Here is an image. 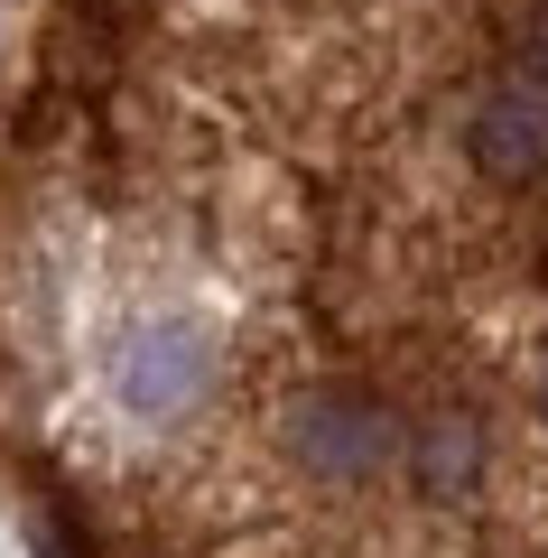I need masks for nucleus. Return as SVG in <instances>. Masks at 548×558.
Masks as SVG:
<instances>
[{
    "label": "nucleus",
    "mask_w": 548,
    "mask_h": 558,
    "mask_svg": "<svg viewBox=\"0 0 548 558\" xmlns=\"http://www.w3.org/2000/svg\"><path fill=\"white\" fill-rule=\"evenodd\" d=\"M465 159L484 168L492 186H529V178H548V94H539V84H502V94L474 102V121H465Z\"/></svg>",
    "instance_id": "7ed1b4c3"
},
{
    "label": "nucleus",
    "mask_w": 548,
    "mask_h": 558,
    "mask_svg": "<svg viewBox=\"0 0 548 558\" xmlns=\"http://www.w3.org/2000/svg\"><path fill=\"white\" fill-rule=\"evenodd\" d=\"M279 447H289V465L316 475V484H373V475L400 465V418L381 410L373 391L326 381V391H297L289 410H279Z\"/></svg>",
    "instance_id": "f257e3e1"
},
{
    "label": "nucleus",
    "mask_w": 548,
    "mask_h": 558,
    "mask_svg": "<svg viewBox=\"0 0 548 558\" xmlns=\"http://www.w3.org/2000/svg\"><path fill=\"white\" fill-rule=\"evenodd\" d=\"M539 418H548V373H539Z\"/></svg>",
    "instance_id": "39448f33"
},
{
    "label": "nucleus",
    "mask_w": 548,
    "mask_h": 558,
    "mask_svg": "<svg viewBox=\"0 0 548 558\" xmlns=\"http://www.w3.org/2000/svg\"><path fill=\"white\" fill-rule=\"evenodd\" d=\"M539 279H548V252H539Z\"/></svg>",
    "instance_id": "423d86ee"
},
{
    "label": "nucleus",
    "mask_w": 548,
    "mask_h": 558,
    "mask_svg": "<svg viewBox=\"0 0 548 558\" xmlns=\"http://www.w3.org/2000/svg\"><path fill=\"white\" fill-rule=\"evenodd\" d=\"M112 391L131 400L139 418H186L205 391H215V344H205L186 317H158V326H139V336L112 354Z\"/></svg>",
    "instance_id": "f03ea898"
},
{
    "label": "nucleus",
    "mask_w": 548,
    "mask_h": 558,
    "mask_svg": "<svg viewBox=\"0 0 548 558\" xmlns=\"http://www.w3.org/2000/svg\"><path fill=\"white\" fill-rule=\"evenodd\" d=\"M400 465L418 475L428 502H455L484 475V428H474L465 410H437V418H418V428H400Z\"/></svg>",
    "instance_id": "20e7f679"
}]
</instances>
